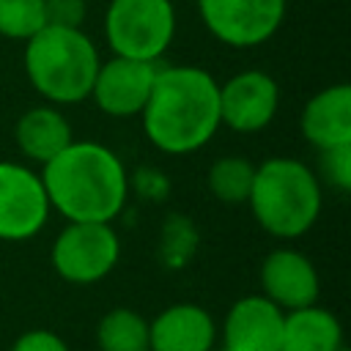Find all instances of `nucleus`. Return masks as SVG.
Here are the masks:
<instances>
[{
    "instance_id": "1",
    "label": "nucleus",
    "mask_w": 351,
    "mask_h": 351,
    "mask_svg": "<svg viewBox=\"0 0 351 351\" xmlns=\"http://www.w3.org/2000/svg\"><path fill=\"white\" fill-rule=\"evenodd\" d=\"M148 143L162 154L200 151L219 132V82L200 66H156L140 112Z\"/></svg>"
},
{
    "instance_id": "7",
    "label": "nucleus",
    "mask_w": 351,
    "mask_h": 351,
    "mask_svg": "<svg viewBox=\"0 0 351 351\" xmlns=\"http://www.w3.org/2000/svg\"><path fill=\"white\" fill-rule=\"evenodd\" d=\"M206 30L233 49L266 44L285 22L288 0H197Z\"/></svg>"
},
{
    "instance_id": "21",
    "label": "nucleus",
    "mask_w": 351,
    "mask_h": 351,
    "mask_svg": "<svg viewBox=\"0 0 351 351\" xmlns=\"http://www.w3.org/2000/svg\"><path fill=\"white\" fill-rule=\"evenodd\" d=\"M332 189L348 192L351 189V145H335L318 151V173Z\"/></svg>"
},
{
    "instance_id": "24",
    "label": "nucleus",
    "mask_w": 351,
    "mask_h": 351,
    "mask_svg": "<svg viewBox=\"0 0 351 351\" xmlns=\"http://www.w3.org/2000/svg\"><path fill=\"white\" fill-rule=\"evenodd\" d=\"M8 351H71V348L52 329H27L11 343Z\"/></svg>"
},
{
    "instance_id": "26",
    "label": "nucleus",
    "mask_w": 351,
    "mask_h": 351,
    "mask_svg": "<svg viewBox=\"0 0 351 351\" xmlns=\"http://www.w3.org/2000/svg\"><path fill=\"white\" fill-rule=\"evenodd\" d=\"M170 3H176V0H170Z\"/></svg>"
},
{
    "instance_id": "5",
    "label": "nucleus",
    "mask_w": 351,
    "mask_h": 351,
    "mask_svg": "<svg viewBox=\"0 0 351 351\" xmlns=\"http://www.w3.org/2000/svg\"><path fill=\"white\" fill-rule=\"evenodd\" d=\"M104 38L112 55L159 63L176 38V3L170 0H110Z\"/></svg>"
},
{
    "instance_id": "10",
    "label": "nucleus",
    "mask_w": 351,
    "mask_h": 351,
    "mask_svg": "<svg viewBox=\"0 0 351 351\" xmlns=\"http://www.w3.org/2000/svg\"><path fill=\"white\" fill-rule=\"evenodd\" d=\"M159 63L112 55L99 63L90 99L110 118H140Z\"/></svg>"
},
{
    "instance_id": "25",
    "label": "nucleus",
    "mask_w": 351,
    "mask_h": 351,
    "mask_svg": "<svg viewBox=\"0 0 351 351\" xmlns=\"http://www.w3.org/2000/svg\"><path fill=\"white\" fill-rule=\"evenodd\" d=\"M340 351H348V348H340Z\"/></svg>"
},
{
    "instance_id": "15",
    "label": "nucleus",
    "mask_w": 351,
    "mask_h": 351,
    "mask_svg": "<svg viewBox=\"0 0 351 351\" xmlns=\"http://www.w3.org/2000/svg\"><path fill=\"white\" fill-rule=\"evenodd\" d=\"M14 140H16V148L30 162L47 165L74 140V132L69 118L55 104H38L19 115L14 126Z\"/></svg>"
},
{
    "instance_id": "8",
    "label": "nucleus",
    "mask_w": 351,
    "mask_h": 351,
    "mask_svg": "<svg viewBox=\"0 0 351 351\" xmlns=\"http://www.w3.org/2000/svg\"><path fill=\"white\" fill-rule=\"evenodd\" d=\"M49 197L41 176L19 162H0V241H27L49 219Z\"/></svg>"
},
{
    "instance_id": "18",
    "label": "nucleus",
    "mask_w": 351,
    "mask_h": 351,
    "mask_svg": "<svg viewBox=\"0 0 351 351\" xmlns=\"http://www.w3.org/2000/svg\"><path fill=\"white\" fill-rule=\"evenodd\" d=\"M255 178V165L244 156H219L208 167V192L228 206L247 203Z\"/></svg>"
},
{
    "instance_id": "20",
    "label": "nucleus",
    "mask_w": 351,
    "mask_h": 351,
    "mask_svg": "<svg viewBox=\"0 0 351 351\" xmlns=\"http://www.w3.org/2000/svg\"><path fill=\"white\" fill-rule=\"evenodd\" d=\"M47 25L44 0H0V36L27 41Z\"/></svg>"
},
{
    "instance_id": "12",
    "label": "nucleus",
    "mask_w": 351,
    "mask_h": 351,
    "mask_svg": "<svg viewBox=\"0 0 351 351\" xmlns=\"http://www.w3.org/2000/svg\"><path fill=\"white\" fill-rule=\"evenodd\" d=\"M282 315L263 293L236 299L222 321V351H280Z\"/></svg>"
},
{
    "instance_id": "17",
    "label": "nucleus",
    "mask_w": 351,
    "mask_h": 351,
    "mask_svg": "<svg viewBox=\"0 0 351 351\" xmlns=\"http://www.w3.org/2000/svg\"><path fill=\"white\" fill-rule=\"evenodd\" d=\"M99 351H148V318L132 307H112L96 324Z\"/></svg>"
},
{
    "instance_id": "4",
    "label": "nucleus",
    "mask_w": 351,
    "mask_h": 351,
    "mask_svg": "<svg viewBox=\"0 0 351 351\" xmlns=\"http://www.w3.org/2000/svg\"><path fill=\"white\" fill-rule=\"evenodd\" d=\"M247 206L269 236L299 239L321 217V178L302 159L269 156L255 167Z\"/></svg>"
},
{
    "instance_id": "16",
    "label": "nucleus",
    "mask_w": 351,
    "mask_h": 351,
    "mask_svg": "<svg viewBox=\"0 0 351 351\" xmlns=\"http://www.w3.org/2000/svg\"><path fill=\"white\" fill-rule=\"evenodd\" d=\"M340 348H346L343 326L332 310L307 304L299 310H288L282 315L280 351H340Z\"/></svg>"
},
{
    "instance_id": "19",
    "label": "nucleus",
    "mask_w": 351,
    "mask_h": 351,
    "mask_svg": "<svg viewBox=\"0 0 351 351\" xmlns=\"http://www.w3.org/2000/svg\"><path fill=\"white\" fill-rule=\"evenodd\" d=\"M200 244L197 225L186 214H167L159 233V261L167 269H184Z\"/></svg>"
},
{
    "instance_id": "13",
    "label": "nucleus",
    "mask_w": 351,
    "mask_h": 351,
    "mask_svg": "<svg viewBox=\"0 0 351 351\" xmlns=\"http://www.w3.org/2000/svg\"><path fill=\"white\" fill-rule=\"evenodd\" d=\"M217 337L214 315L195 302L170 304L148 321V351H211Z\"/></svg>"
},
{
    "instance_id": "11",
    "label": "nucleus",
    "mask_w": 351,
    "mask_h": 351,
    "mask_svg": "<svg viewBox=\"0 0 351 351\" xmlns=\"http://www.w3.org/2000/svg\"><path fill=\"white\" fill-rule=\"evenodd\" d=\"M261 288L269 302H274L282 313L299 310L318 302L321 280L313 261L291 247L271 250L261 263Z\"/></svg>"
},
{
    "instance_id": "6",
    "label": "nucleus",
    "mask_w": 351,
    "mask_h": 351,
    "mask_svg": "<svg viewBox=\"0 0 351 351\" xmlns=\"http://www.w3.org/2000/svg\"><path fill=\"white\" fill-rule=\"evenodd\" d=\"M121 258V239L112 222H66L55 236L49 261L60 280L71 285L101 282Z\"/></svg>"
},
{
    "instance_id": "14",
    "label": "nucleus",
    "mask_w": 351,
    "mask_h": 351,
    "mask_svg": "<svg viewBox=\"0 0 351 351\" xmlns=\"http://www.w3.org/2000/svg\"><path fill=\"white\" fill-rule=\"evenodd\" d=\"M299 129L315 151L351 145V85L337 82L313 93L302 107Z\"/></svg>"
},
{
    "instance_id": "2",
    "label": "nucleus",
    "mask_w": 351,
    "mask_h": 351,
    "mask_svg": "<svg viewBox=\"0 0 351 351\" xmlns=\"http://www.w3.org/2000/svg\"><path fill=\"white\" fill-rule=\"evenodd\" d=\"M38 176L49 208L66 222H112L129 200L123 159L96 140H71Z\"/></svg>"
},
{
    "instance_id": "23",
    "label": "nucleus",
    "mask_w": 351,
    "mask_h": 351,
    "mask_svg": "<svg viewBox=\"0 0 351 351\" xmlns=\"http://www.w3.org/2000/svg\"><path fill=\"white\" fill-rule=\"evenodd\" d=\"M47 25L60 27H82L88 16V0H44Z\"/></svg>"
},
{
    "instance_id": "3",
    "label": "nucleus",
    "mask_w": 351,
    "mask_h": 351,
    "mask_svg": "<svg viewBox=\"0 0 351 351\" xmlns=\"http://www.w3.org/2000/svg\"><path fill=\"white\" fill-rule=\"evenodd\" d=\"M25 74L33 90L55 107L90 99L99 71V49L82 27L44 25L25 41Z\"/></svg>"
},
{
    "instance_id": "9",
    "label": "nucleus",
    "mask_w": 351,
    "mask_h": 351,
    "mask_svg": "<svg viewBox=\"0 0 351 351\" xmlns=\"http://www.w3.org/2000/svg\"><path fill=\"white\" fill-rule=\"evenodd\" d=\"M277 110L280 85L261 69L239 71L219 85V123L239 134H255L266 129Z\"/></svg>"
},
{
    "instance_id": "22",
    "label": "nucleus",
    "mask_w": 351,
    "mask_h": 351,
    "mask_svg": "<svg viewBox=\"0 0 351 351\" xmlns=\"http://www.w3.org/2000/svg\"><path fill=\"white\" fill-rule=\"evenodd\" d=\"M170 189H173V184H170L167 173L154 165H140L134 173H129V192H134L143 200L162 203V200H167Z\"/></svg>"
}]
</instances>
